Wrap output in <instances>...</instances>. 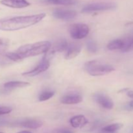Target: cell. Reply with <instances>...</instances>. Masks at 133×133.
Segmentation results:
<instances>
[{
    "label": "cell",
    "mask_w": 133,
    "mask_h": 133,
    "mask_svg": "<svg viewBox=\"0 0 133 133\" xmlns=\"http://www.w3.org/2000/svg\"><path fill=\"white\" fill-rule=\"evenodd\" d=\"M12 111V109L9 107H0V116L9 114Z\"/></svg>",
    "instance_id": "23"
},
{
    "label": "cell",
    "mask_w": 133,
    "mask_h": 133,
    "mask_svg": "<svg viewBox=\"0 0 133 133\" xmlns=\"http://www.w3.org/2000/svg\"><path fill=\"white\" fill-rule=\"evenodd\" d=\"M12 62L10 61L6 55V52L0 51V65L1 66H6L12 64Z\"/></svg>",
    "instance_id": "22"
},
{
    "label": "cell",
    "mask_w": 133,
    "mask_h": 133,
    "mask_svg": "<svg viewBox=\"0 0 133 133\" xmlns=\"http://www.w3.org/2000/svg\"><path fill=\"white\" fill-rule=\"evenodd\" d=\"M42 2L49 5H74L78 3L77 0H42Z\"/></svg>",
    "instance_id": "16"
},
{
    "label": "cell",
    "mask_w": 133,
    "mask_h": 133,
    "mask_svg": "<svg viewBox=\"0 0 133 133\" xmlns=\"http://www.w3.org/2000/svg\"><path fill=\"white\" fill-rule=\"evenodd\" d=\"M125 45L122 52L123 53H128L133 50V36H130L124 39Z\"/></svg>",
    "instance_id": "19"
},
{
    "label": "cell",
    "mask_w": 133,
    "mask_h": 133,
    "mask_svg": "<svg viewBox=\"0 0 133 133\" xmlns=\"http://www.w3.org/2000/svg\"><path fill=\"white\" fill-rule=\"evenodd\" d=\"M50 66V63L49 61L46 57H44L42 59V61L32 70H30L29 71H26L22 74V75L24 76L27 77H34L36 75H39V74H42V73L44 72L46 70H48Z\"/></svg>",
    "instance_id": "6"
},
{
    "label": "cell",
    "mask_w": 133,
    "mask_h": 133,
    "mask_svg": "<svg viewBox=\"0 0 133 133\" xmlns=\"http://www.w3.org/2000/svg\"><path fill=\"white\" fill-rule=\"evenodd\" d=\"M18 133H32L31 131H21V132H19Z\"/></svg>",
    "instance_id": "27"
},
{
    "label": "cell",
    "mask_w": 133,
    "mask_h": 133,
    "mask_svg": "<svg viewBox=\"0 0 133 133\" xmlns=\"http://www.w3.org/2000/svg\"><path fill=\"white\" fill-rule=\"evenodd\" d=\"M125 45L124 39H116L109 42L107 45V48L110 51L121 50L123 49Z\"/></svg>",
    "instance_id": "17"
},
{
    "label": "cell",
    "mask_w": 133,
    "mask_h": 133,
    "mask_svg": "<svg viewBox=\"0 0 133 133\" xmlns=\"http://www.w3.org/2000/svg\"><path fill=\"white\" fill-rule=\"evenodd\" d=\"M96 102L105 109H112L114 107V103L111 99L103 94H96L94 95Z\"/></svg>",
    "instance_id": "9"
},
{
    "label": "cell",
    "mask_w": 133,
    "mask_h": 133,
    "mask_svg": "<svg viewBox=\"0 0 133 133\" xmlns=\"http://www.w3.org/2000/svg\"><path fill=\"white\" fill-rule=\"evenodd\" d=\"M0 133H3V132H0Z\"/></svg>",
    "instance_id": "28"
},
{
    "label": "cell",
    "mask_w": 133,
    "mask_h": 133,
    "mask_svg": "<svg viewBox=\"0 0 133 133\" xmlns=\"http://www.w3.org/2000/svg\"><path fill=\"white\" fill-rule=\"evenodd\" d=\"M31 85L29 83L24 81H9L3 84V88L7 90H12L16 88H25Z\"/></svg>",
    "instance_id": "14"
},
{
    "label": "cell",
    "mask_w": 133,
    "mask_h": 133,
    "mask_svg": "<svg viewBox=\"0 0 133 133\" xmlns=\"http://www.w3.org/2000/svg\"><path fill=\"white\" fill-rule=\"evenodd\" d=\"M83 101V97L78 94H70L65 95L61 98V103L64 105H75Z\"/></svg>",
    "instance_id": "11"
},
{
    "label": "cell",
    "mask_w": 133,
    "mask_h": 133,
    "mask_svg": "<svg viewBox=\"0 0 133 133\" xmlns=\"http://www.w3.org/2000/svg\"><path fill=\"white\" fill-rule=\"evenodd\" d=\"M84 69L88 74L94 77L107 75L115 70V68L111 65L102 64L96 61H91L86 62Z\"/></svg>",
    "instance_id": "3"
},
{
    "label": "cell",
    "mask_w": 133,
    "mask_h": 133,
    "mask_svg": "<svg viewBox=\"0 0 133 133\" xmlns=\"http://www.w3.org/2000/svg\"><path fill=\"white\" fill-rule=\"evenodd\" d=\"M87 49L88 52L91 53H95L98 50V46L97 43L94 40H88L87 42Z\"/></svg>",
    "instance_id": "20"
},
{
    "label": "cell",
    "mask_w": 133,
    "mask_h": 133,
    "mask_svg": "<svg viewBox=\"0 0 133 133\" xmlns=\"http://www.w3.org/2000/svg\"><path fill=\"white\" fill-rule=\"evenodd\" d=\"M16 125L21 126L22 127L27 129H38L42 126L43 123L41 121L37 119H26L24 120H22L16 123Z\"/></svg>",
    "instance_id": "12"
},
{
    "label": "cell",
    "mask_w": 133,
    "mask_h": 133,
    "mask_svg": "<svg viewBox=\"0 0 133 133\" xmlns=\"http://www.w3.org/2000/svg\"><path fill=\"white\" fill-rule=\"evenodd\" d=\"M45 13L30 16L10 17L0 19V30L14 31L34 25L41 22L45 17Z\"/></svg>",
    "instance_id": "1"
},
{
    "label": "cell",
    "mask_w": 133,
    "mask_h": 133,
    "mask_svg": "<svg viewBox=\"0 0 133 133\" xmlns=\"http://www.w3.org/2000/svg\"><path fill=\"white\" fill-rule=\"evenodd\" d=\"M52 133H73L71 131L66 129H58L52 131Z\"/></svg>",
    "instance_id": "24"
},
{
    "label": "cell",
    "mask_w": 133,
    "mask_h": 133,
    "mask_svg": "<svg viewBox=\"0 0 133 133\" xmlns=\"http://www.w3.org/2000/svg\"><path fill=\"white\" fill-rule=\"evenodd\" d=\"M68 43L64 39L58 40L51 49V53H61L66 51L68 47Z\"/></svg>",
    "instance_id": "15"
},
{
    "label": "cell",
    "mask_w": 133,
    "mask_h": 133,
    "mask_svg": "<svg viewBox=\"0 0 133 133\" xmlns=\"http://www.w3.org/2000/svg\"><path fill=\"white\" fill-rule=\"evenodd\" d=\"M51 43L48 41H42L22 45L16 51L19 58L22 60L25 58L40 55L46 53L51 48Z\"/></svg>",
    "instance_id": "2"
},
{
    "label": "cell",
    "mask_w": 133,
    "mask_h": 133,
    "mask_svg": "<svg viewBox=\"0 0 133 133\" xmlns=\"http://www.w3.org/2000/svg\"><path fill=\"white\" fill-rule=\"evenodd\" d=\"M129 107L131 108V109H133V100L132 101H130L129 103Z\"/></svg>",
    "instance_id": "26"
},
{
    "label": "cell",
    "mask_w": 133,
    "mask_h": 133,
    "mask_svg": "<svg viewBox=\"0 0 133 133\" xmlns=\"http://www.w3.org/2000/svg\"><path fill=\"white\" fill-rule=\"evenodd\" d=\"M55 95V92L53 91H45L40 94L38 97V99L40 101H45L47 100L50 99Z\"/></svg>",
    "instance_id": "21"
},
{
    "label": "cell",
    "mask_w": 133,
    "mask_h": 133,
    "mask_svg": "<svg viewBox=\"0 0 133 133\" xmlns=\"http://www.w3.org/2000/svg\"><path fill=\"white\" fill-rule=\"evenodd\" d=\"M89 32V27L84 23H75L70 27V36L75 40L84 38L88 36Z\"/></svg>",
    "instance_id": "4"
},
{
    "label": "cell",
    "mask_w": 133,
    "mask_h": 133,
    "mask_svg": "<svg viewBox=\"0 0 133 133\" xmlns=\"http://www.w3.org/2000/svg\"><path fill=\"white\" fill-rule=\"evenodd\" d=\"M126 93H127V96H128V97H131V98L133 99V90H129L127 91Z\"/></svg>",
    "instance_id": "25"
},
{
    "label": "cell",
    "mask_w": 133,
    "mask_h": 133,
    "mask_svg": "<svg viewBox=\"0 0 133 133\" xmlns=\"http://www.w3.org/2000/svg\"><path fill=\"white\" fill-rule=\"evenodd\" d=\"M82 49V45L80 43L72 42L68 44L67 50L66 51L65 59L70 60L75 58L79 55Z\"/></svg>",
    "instance_id": "8"
},
{
    "label": "cell",
    "mask_w": 133,
    "mask_h": 133,
    "mask_svg": "<svg viewBox=\"0 0 133 133\" xmlns=\"http://www.w3.org/2000/svg\"><path fill=\"white\" fill-rule=\"evenodd\" d=\"M70 124L74 128H81L88 124V120L83 115L75 116L70 120Z\"/></svg>",
    "instance_id": "13"
},
{
    "label": "cell",
    "mask_w": 133,
    "mask_h": 133,
    "mask_svg": "<svg viewBox=\"0 0 133 133\" xmlns=\"http://www.w3.org/2000/svg\"><path fill=\"white\" fill-rule=\"evenodd\" d=\"M122 127H123V124H122V123H113V124L109 125L103 127L102 131L105 133H114L121 129Z\"/></svg>",
    "instance_id": "18"
},
{
    "label": "cell",
    "mask_w": 133,
    "mask_h": 133,
    "mask_svg": "<svg viewBox=\"0 0 133 133\" xmlns=\"http://www.w3.org/2000/svg\"><path fill=\"white\" fill-rule=\"evenodd\" d=\"M53 15L55 18L64 21H70L75 19L77 16L75 10H65V9H55L53 11Z\"/></svg>",
    "instance_id": "7"
},
{
    "label": "cell",
    "mask_w": 133,
    "mask_h": 133,
    "mask_svg": "<svg viewBox=\"0 0 133 133\" xmlns=\"http://www.w3.org/2000/svg\"><path fill=\"white\" fill-rule=\"evenodd\" d=\"M0 3L14 9H22L31 5L27 0H1L0 1Z\"/></svg>",
    "instance_id": "10"
},
{
    "label": "cell",
    "mask_w": 133,
    "mask_h": 133,
    "mask_svg": "<svg viewBox=\"0 0 133 133\" xmlns=\"http://www.w3.org/2000/svg\"><path fill=\"white\" fill-rule=\"evenodd\" d=\"M116 7V5L111 2L94 3L87 5L82 9V12L90 13L96 11H104V10H112Z\"/></svg>",
    "instance_id": "5"
}]
</instances>
